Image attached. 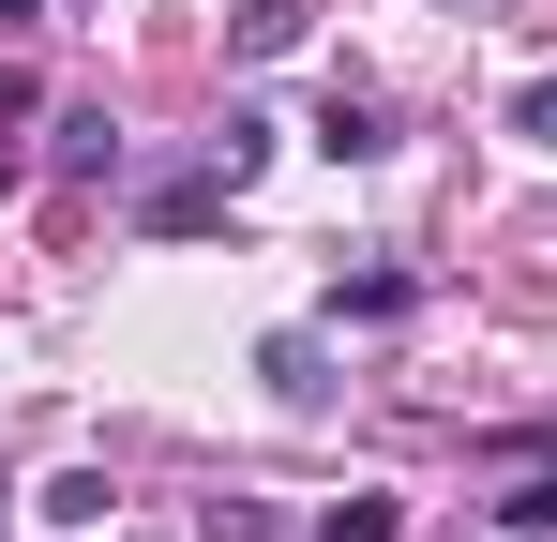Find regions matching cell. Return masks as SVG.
I'll list each match as a JSON object with an SVG mask.
<instances>
[{"label":"cell","mask_w":557,"mask_h":542,"mask_svg":"<svg viewBox=\"0 0 557 542\" xmlns=\"http://www.w3.org/2000/svg\"><path fill=\"white\" fill-rule=\"evenodd\" d=\"M512 542H528V528H512Z\"/></svg>","instance_id":"cell-11"},{"label":"cell","mask_w":557,"mask_h":542,"mask_svg":"<svg viewBox=\"0 0 557 542\" xmlns=\"http://www.w3.org/2000/svg\"><path fill=\"white\" fill-rule=\"evenodd\" d=\"M257 377H272L286 407H317V392H332V347H317V332H272V347H257Z\"/></svg>","instance_id":"cell-4"},{"label":"cell","mask_w":557,"mask_h":542,"mask_svg":"<svg viewBox=\"0 0 557 542\" xmlns=\"http://www.w3.org/2000/svg\"><path fill=\"white\" fill-rule=\"evenodd\" d=\"M46 151L91 181V167H121V121H106V106H61V136H46Z\"/></svg>","instance_id":"cell-5"},{"label":"cell","mask_w":557,"mask_h":542,"mask_svg":"<svg viewBox=\"0 0 557 542\" xmlns=\"http://www.w3.org/2000/svg\"><path fill=\"white\" fill-rule=\"evenodd\" d=\"M317 151H332V167H376V151H392L376 90H347V76H332V106H317Z\"/></svg>","instance_id":"cell-2"},{"label":"cell","mask_w":557,"mask_h":542,"mask_svg":"<svg viewBox=\"0 0 557 542\" xmlns=\"http://www.w3.org/2000/svg\"><path fill=\"white\" fill-rule=\"evenodd\" d=\"M226 196H242V167H182V181H151L136 211H151L166 242H196V226H226Z\"/></svg>","instance_id":"cell-1"},{"label":"cell","mask_w":557,"mask_h":542,"mask_svg":"<svg viewBox=\"0 0 557 542\" xmlns=\"http://www.w3.org/2000/svg\"><path fill=\"white\" fill-rule=\"evenodd\" d=\"M0 30H30V0H0Z\"/></svg>","instance_id":"cell-9"},{"label":"cell","mask_w":557,"mask_h":542,"mask_svg":"<svg viewBox=\"0 0 557 542\" xmlns=\"http://www.w3.org/2000/svg\"><path fill=\"white\" fill-rule=\"evenodd\" d=\"M0 196H15V151H0Z\"/></svg>","instance_id":"cell-10"},{"label":"cell","mask_w":557,"mask_h":542,"mask_svg":"<svg viewBox=\"0 0 557 542\" xmlns=\"http://www.w3.org/2000/svg\"><path fill=\"white\" fill-rule=\"evenodd\" d=\"M512 136H543V151H557V76H528V90H512Z\"/></svg>","instance_id":"cell-8"},{"label":"cell","mask_w":557,"mask_h":542,"mask_svg":"<svg viewBox=\"0 0 557 542\" xmlns=\"http://www.w3.org/2000/svg\"><path fill=\"white\" fill-rule=\"evenodd\" d=\"M497 528H528V542L557 528V467H528V482H512V497H497Z\"/></svg>","instance_id":"cell-7"},{"label":"cell","mask_w":557,"mask_h":542,"mask_svg":"<svg viewBox=\"0 0 557 542\" xmlns=\"http://www.w3.org/2000/svg\"><path fill=\"white\" fill-rule=\"evenodd\" d=\"M30 513H46L61 542H106V513H121V497H106V467H61V482H46Z\"/></svg>","instance_id":"cell-3"},{"label":"cell","mask_w":557,"mask_h":542,"mask_svg":"<svg viewBox=\"0 0 557 542\" xmlns=\"http://www.w3.org/2000/svg\"><path fill=\"white\" fill-rule=\"evenodd\" d=\"M392 528H407V497H376V482H362V497H332V513H317V542H392Z\"/></svg>","instance_id":"cell-6"}]
</instances>
